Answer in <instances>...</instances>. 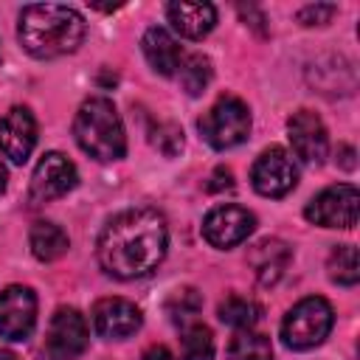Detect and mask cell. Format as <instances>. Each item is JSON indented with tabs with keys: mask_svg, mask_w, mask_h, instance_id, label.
<instances>
[{
	"mask_svg": "<svg viewBox=\"0 0 360 360\" xmlns=\"http://www.w3.org/2000/svg\"><path fill=\"white\" fill-rule=\"evenodd\" d=\"M169 228L155 208H127L115 214L98 233V264L121 281L143 278L158 270L166 256Z\"/></svg>",
	"mask_w": 360,
	"mask_h": 360,
	"instance_id": "obj_1",
	"label": "cell"
},
{
	"mask_svg": "<svg viewBox=\"0 0 360 360\" xmlns=\"http://www.w3.org/2000/svg\"><path fill=\"white\" fill-rule=\"evenodd\" d=\"M87 34L82 14L59 3H34L20 11V45L37 59H56L73 53Z\"/></svg>",
	"mask_w": 360,
	"mask_h": 360,
	"instance_id": "obj_2",
	"label": "cell"
},
{
	"mask_svg": "<svg viewBox=\"0 0 360 360\" xmlns=\"http://www.w3.org/2000/svg\"><path fill=\"white\" fill-rule=\"evenodd\" d=\"M73 135H76V143L101 163L121 160L127 155V135H124L121 115L115 104L104 96H93L82 101L73 118Z\"/></svg>",
	"mask_w": 360,
	"mask_h": 360,
	"instance_id": "obj_3",
	"label": "cell"
},
{
	"mask_svg": "<svg viewBox=\"0 0 360 360\" xmlns=\"http://www.w3.org/2000/svg\"><path fill=\"white\" fill-rule=\"evenodd\" d=\"M335 323V312L332 304L321 295H309L301 298L281 321V340L287 349L295 352H307L315 349L318 343L326 340V335L332 332Z\"/></svg>",
	"mask_w": 360,
	"mask_h": 360,
	"instance_id": "obj_4",
	"label": "cell"
},
{
	"mask_svg": "<svg viewBox=\"0 0 360 360\" xmlns=\"http://www.w3.org/2000/svg\"><path fill=\"white\" fill-rule=\"evenodd\" d=\"M197 127L208 146L231 149L250 135V110L236 96H219L211 110L197 121Z\"/></svg>",
	"mask_w": 360,
	"mask_h": 360,
	"instance_id": "obj_5",
	"label": "cell"
},
{
	"mask_svg": "<svg viewBox=\"0 0 360 360\" xmlns=\"http://www.w3.org/2000/svg\"><path fill=\"white\" fill-rule=\"evenodd\" d=\"M357 202H360L357 188L352 183H338L315 194L304 217L321 228H352L357 222Z\"/></svg>",
	"mask_w": 360,
	"mask_h": 360,
	"instance_id": "obj_6",
	"label": "cell"
},
{
	"mask_svg": "<svg viewBox=\"0 0 360 360\" xmlns=\"http://www.w3.org/2000/svg\"><path fill=\"white\" fill-rule=\"evenodd\" d=\"M250 183L262 197H284L298 183V166L287 149L270 146L256 158L250 169Z\"/></svg>",
	"mask_w": 360,
	"mask_h": 360,
	"instance_id": "obj_7",
	"label": "cell"
},
{
	"mask_svg": "<svg viewBox=\"0 0 360 360\" xmlns=\"http://www.w3.org/2000/svg\"><path fill=\"white\" fill-rule=\"evenodd\" d=\"M90 332L84 323V315L73 307H59L48 323L45 335V352L51 360H76L87 349Z\"/></svg>",
	"mask_w": 360,
	"mask_h": 360,
	"instance_id": "obj_8",
	"label": "cell"
},
{
	"mask_svg": "<svg viewBox=\"0 0 360 360\" xmlns=\"http://www.w3.org/2000/svg\"><path fill=\"white\" fill-rule=\"evenodd\" d=\"M37 326V295L31 287L8 284L0 290V338L25 340Z\"/></svg>",
	"mask_w": 360,
	"mask_h": 360,
	"instance_id": "obj_9",
	"label": "cell"
},
{
	"mask_svg": "<svg viewBox=\"0 0 360 360\" xmlns=\"http://www.w3.org/2000/svg\"><path fill=\"white\" fill-rule=\"evenodd\" d=\"M256 228V217L242 205H217L202 219V236L208 245L228 250L245 242Z\"/></svg>",
	"mask_w": 360,
	"mask_h": 360,
	"instance_id": "obj_10",
	"label": "cell"
},
{
	"mask_svg": "<svg viewBox=\"0 0 360 360\" xmlns=\"http://www.w3.org/2000/svg\"><path fill=\"white\" fill-rule=\"evenodd\" d=\"M79 183L76 166L62 155V152H48L37 163L31 174V200L34 202H51L73 191Z\"/></svg>",
	"mask_w": 360,
	"mask_h": 360,
	"instance_id": "obj_11",
	"label": "cell"
},
{
	"mask_svg": "<svg viewBox=\"0 0 360 360\" xmlns=\"http://www.w3.org/2000/svg\"><path fill=\"white\" fill-rule=\"evenodd\" d=\"M37 146V118L28 107H11L0 118V152L11 163H25Z\"/></svg>",
	"mask_w": 360,
	"mask_h": 360,
	"instance_id": "obj_12",
	"label": "cell"
},
{
	"mask_svg": "<svg viewBox=\"0 0 360 360\" xmlns=\"http://www.w3.org/2000/svg\"><path fill=\"white\" fill-rule=\"evenodd\" d=\"M141 309L127 298H101L93 307V329L104 340H124L141 329Z\"/></svg>",
	"mask_w": 360,
	"mask_h": 360,
	"instance_id": "obj_13",
	"label": "cell"
},
{
	"mask_svg": "<svg viewBox=\"0 0 360 360\" xmlns=\"http://www.w3.org/2000/svg\"><path fill=\"white\" fill-rule=\"evenodd\" d=\"M287 132H290V143H292V152L307 160V163H321L326 158V149H329V135H326V127L323 121L312 112V110H298L290 115L287 121Z\"/></svg>",
	"mask_w": 360,
	"mask_h": 360,
	"instance_id": "obj_14",
	"label": "cell"
},
{
	"mask_svg": "<svg viewBox=\"0 0 360 360\" xmlns=\"http://www.w3.org/2000/svg\"><path fill=\"white\" fill-rule=\"evenodd\" d=\"M290 259H292V250L284 239H276V236H267V239H259L250 250H248V262L259 278V284L270 287L276 284L284 270L290 267Z\"/></svg>",
	"mask_w": 360,
	"mask_h": 360,
	"instance_id": "obj_15",
	"label": "cell"
},
{
	"mask_svg": "<svg viewBox=\"0 0 360 360\" xmlns=\"http://www.w3.org/2000/svg\"><path fill=\"white\" fill-rule=\"evenodd\" d=\"M166 17L172 28L180 37L202 39L217 25V8L211 3H194V0H177L166 6Z\"/></svg>",
	"mask_w": 360,
	"mask_h": 360,
	"instance_id": "obj_16",
	"label": "cell"
},
{
	"mask_svg": "<svg viewBox=\"0 0 360 360\" xmlns=\"http://www.w3.org/2000/svg\"><path fill=\"white\" fill-rule=\"evenodd\" d=\"M141 51H143L146 62L152 65V70L160 76H174L186 56L183 48L177 45V39L166 28H149L141 39Z\"/></svg>",
	"mask_w": 360,
	"mask_h": 360,
	"instance_id": "obj_17",
	"label": "cell"
},
{
	"mask_svg": "<svg viewBox=\"0 0 360 360\" xmlns=\"http://www.w3.org/2000/svg\"><path fill=\"white\" fill-rule=\"evenodd\" d=\"M28 245H31V253L39 259V262H56L68 253L70 248V239L68 233L56 225V222H34L31 231H28Z\"/></svg>",
	"mask_w": 360,
	"mask_h": 360,
	"instance_id": "obj_18",
	"label": "cell"
},
{
	"mask_svg": "<svg viewBox=\"0 0 360 360\" xmlns=\"http://www.w3.org/2000/svg\"><path fill=\"white\" fill-rule=\"evenodd\" d=\"M180 360H214V335L205 323L191 321L180 326Z\"/></svg>",
	"mask_w": 360,
	"mask_h": 360,
	"instance_id": "obj_19",
	"label": "cell"
},
{
	"mask_svg": "<svg viewBox=\"0 0 360 360\" xmlns=\"http://www.w3.org/2000/svg\"><path fill=\"white\" fill-rule=\"evenodd\" d=\"M228 360H273L270 338L253 329H242L228 343Z\"/></svg>",
	"mask_w": 360,
	"mask_h": 360,
	"instance_id": "obj_20",
	"label": "cell"
},
{
	"mask_svg": "<svg viewBox=\"0 0 360 360\" xmlns=\"http://www.w3.org/2000/svg\"><path fill=\"white\" fill-rule=\"evenodd\" d=\"M326 270H329V278H332L335 284L354 287V284H357V278H360V259H357V248H354V245H335V248H332V253H329Z\"/></svg>",
	"mask_w": 360,
	"mask_h": 360,
	"instance_id": "obj_21",
	"label": "cell"
},
{
	"mask_svg": "<svg viewBox=\"0 0 360 360\" xmlns=\"http://www.w3.org/2000/svg\"><path fill=\"white\" fill-rule=\"evenodd\" d=\"M174 76L180 79V84H183V90H186L188 96H200V93L211 84L214 70H211V62H208L202 53H186Z\"/></svg>",
	"mask_w": 360,
	"mask_h": 360,
	"instance_id": "obj_22",
	"label": "cell"
},
{
	"mask_svg": "<svg viewBox=\"0 0 360 360\" xmlns=\"http://www.w3.org/2000/svg\"><path fill=\"white\" fill-rule=\"evenodd\" d=\"M217 312H219V321L233 326V329H250L259 321V315H262L259 304L253 298H245V295H228L219 304Z\"/></svg>",
	"mask_w": 360,
	"mask_h": 360,
	"instance_id": "obj_23",
	"label": "cell"
},
{
	"mask_svg": "<svg viewBox=\"0 0 360 360\" xmlns=\"http://www.w3.org/2000/svg\"><path fill=\"white\" fill-rule=\"evenodd\" d=\"M200 309H202V295H200L194 287H183V290L172 292V298L166 301V312L172 315V321H174L177 326L197 321Z\"/></svg>",
	"mask_w": 360,
	"mask_h": 360,
	"instance_id": "obj_24",
	"label": "cell"
},
{
	"mask_svg": "<svg viewBox=\"0 0 360 360\" xmlns=\"http://www.w3.org/2000/svg\"><path fill=\"white\" fill-rule=\"evenodd\" d=\"M152 143L166 155V158H174L183 152V129L177 124H158L152 129Z\"/></svg>",
	"mask_w": 360,
	"mask_h": 360,
	"instance_id": "obj_25",
	"label": "cell"
},
{
	"mask_svg": "<svg viewBox=\"0 0 360 360\" xmlns=\"http://www.w3.org/2000/svg\"><path fill=\"white\" fill-rule=\"evenodd\" d=\"M335 11L338 8L329 6V3H315V6H307V8L298 11V22L301 25H326Z\"/></svg>",
	"mask_w": 360,
	"mask_h": 360,
	"instance_id": "obj_26",
	"label": "cell"
},
{
	"mask_svg": "<svg viewBox=\"0 0 360 360\" xmlns=\"http://www.w3.org/2000/svg\"><path fill=\"white\" fill-rule=\"evenodd\" d=\"M205 188L214 191V194H217V191H231V188H233V174H231V169H225V166L214 169V174L208 177Z\"/></svg>",
	"mask_w": 360,
	"mask_h": 360,
	"instance_id": "obj_27",
	"label": "cell"
},
{
	"mask_svg": "<svg viewBox=\"0 0 360 360\" xmlns=\"http://www.w3.org/2000/svg\"><path fill=\"white\" fill-rule=\"evenodd\" d=\"M141 360H174V354H172L166 346L155 343V346H149V349L143 352V357H141Z\"/></svg>",
	"mask_w": 360,
	"mask_h": 360,
	"instance_id": "obj_28",
	"label": "cell"
},
{
	"mask_svg": "<svg viewBox=\"0 0 360 360\" xmlns=\"http://www.w3.org/2000/svg\"><path fill=\"white\" fill-rule=\"evenodd\" d=\"M338 155H340V166L343 169H354V149L352 146H340Z\"/></svg>",
	"mask_w": 360,
	"mask_h": 360,
	"instance_id": "obj_29",
	"label": "cell"
},
{
	"mask_svg": "<svg viewBox=\"0 0 360 360\" xmlns=\"http://www.w3.org/2000/svg\"><path fill=\"white\" fill-rule=\"evenodd\" d=\"M6 180H8V174H6V166L0 163V194L6 191Z\"/></svg>",
	"mask_w": 360,
	"mask_h": 360,
	"instance_id": "obj_30",
	"label": "cell"
},
{
	"mask_svg": "<svg viewBox=\"0 0 360 360\" xmlns=\"http://www.w3.org/2000/svg\"><path fill=\"white\" fill-rule=\"evenodd\" d=\"M0 360H17V354L8 352V349H0Z\"/></svg>",
	"mask_w": 360,
	"mask_h": 360,
	"instance_id": "obj_31",
	"label": "cell"
}]
</instances>
